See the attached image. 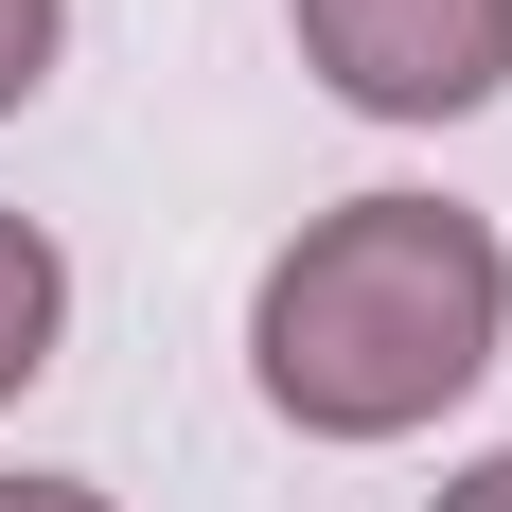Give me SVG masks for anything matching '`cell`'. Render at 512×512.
Returning <instances> with one entry per match:
<instances>
[{
	"label": "cell",
	"mask_w": 512,
	"mask_h": 512,
	"mask_svg": "<svg viewBox=\"0 0 512 512\" xmlns=\"http://www.w3.org/2000/svg\"><path fill=\"white\" fill-rule=\"evenodd\" d=\"M495 336H512V248L460 195L318 212L248 301V371H265V407L301 442H407V424H442L495 371Z\"/></svg>",
	"instance_id": "1"
},
{
	"label": "cell",
	"mask_w": 512,
	"mask_h": 512,
	"mask_svg": "<svg viewBox=\"0 0 512 512\" xmlns=\"http://www.w3.org/2000/svg\"><path fill=\"white\" fill-rule=\"evenodd\" d=\"M301 71L371 124H460L512 89V0H283Z\"/></svg>",
	"instance_id": "2"
},
{
	"label": "cell",
	"mask_w": 512,
	"mask_h": 512,
	"mask_svg": "<svg viewBox=\"0 0 512 512\" xmlns=\"http://www.w3.org/2000/svg\"><path fill=\"white\" fill-rule=\"evenodd\" d=\"M53 336H71V248H53L36 212H0V407L53 371Z\"/></svg>",
	"instance_id": "3"
},
{
	"label": "cell",
	"mask_w": 512,
	"mask_h": 512,
	"mask_svg": "<svg viewBox=\"0 0 512 512\" xmlns=\"http://www.w3.org/2000/svg\"><path fill=\"white\" fill-rule=\"evenodd\" d=\"M53 36H71V0H0V106L53 89Z\"/></svg>",
	"instance_id": "4"
},
{
	"label": "cell",
	"mask_w": 512,
	"mask_h": 512,
	"mask_svg": "<svg viewBox=\"0 0 512 512\" xmlns=\"http://www.w3.org/2000/svg\"><path fill=\"white\" fill-rule=\"evenodd\" d=\"M424 512H512V442H495V460H460V477H442Z\"/></svg>",
	"instance_id": "5"
},
{
	"label": "cell",
	"mask_w": 512,
	"mask_h": 512,
	"mask_svg": "<svg viewBox=\"0 0 512 512\" xmlns=\"http://www.w3.org/2000/svg\"><path fill=\"white\" fill-rule=\"evenodd\" d=\"M0 512H106L89 477H0Z\"/></svg>",
	"instance_id": "6"
}]
</instances>
